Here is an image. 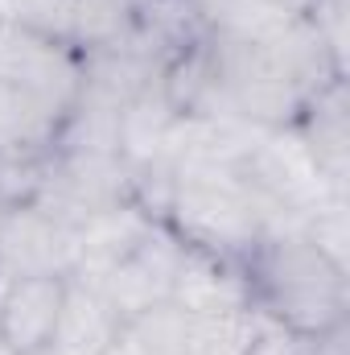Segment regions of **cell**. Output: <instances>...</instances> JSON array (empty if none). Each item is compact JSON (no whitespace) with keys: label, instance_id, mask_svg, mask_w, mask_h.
<instances>
[{"label":"cell","instance_id":"cell-1","mask_svg":"<svg viewBox=\"0 0 350 355\" xmlns=\"http://www.w3.org/2000/svg\"><path fill=\"white\" fill-rule=\"evenodd\" d=\"M243 281L248 306L293 335L326 339L347 327V268L330 261L301 227L268 232L243 257Z\"/></svg>","mask_w":350,"mask_h":355},{"label":"cell","instance_id":"cell-2","mask_svg":"<svg viewBox=\"0 0 350 355\" xmlns=\"http://www.w3.org/2000/svg\"><path fill=\"white\" fill-rule=\"evenodd\" d=\"M185 257V244L165 219H149L145 232L103 268L91 285L111 302L120 318L145 314L153 306H165L174 297L177 268Z\"/></svg>","mask_w":350,"mask_h":355},{"label":"cell","instance_id":"cell-3","mask_svg":"<svg viewBox=\"0 0 350 355\" xmlns=\"http://www.w3.org/2000/svg\"><path fill=\"white\" fill-rule=\"evenodd\" d=\"M0 83L25 91L58 120H66L83 95V50L0 21Z\"/></svg>","mask_w":350,"mask_h":355},{"label":"cell","instance_id":"cell-4","mask_svg":"<svg viewBox=\"0 0 350 355\" xmlns=\"http://www.w3.org/2000/svg\"><path fill=\"white\" fill-rule=\"evenodd\" d=\"M79 223L46 202L0 211V277H75Z\"/></svg>","mask_w":350,"mask_h":355},{"label":"cell","instance_id":"cell-5","mask_svg":"<svg viewBox=\"0 0 350 355\" xmlns=\"http://www.w3.org/2000/svg\"><path fill=\"white\" fill-rule=\"evenodd\" d=\"M71 277H12L0 285V352L50 355Z\"/></svg>","mask_w":350,"mask_h":355},{"label":"cell","instance_id":"cell-6","mask_svg":"<svg viewBox=\"0 0 350 355\" xmlns=\"http://www.w3.org/2000/svg\"><path fill=\"white\" fill-rule=\"evenodd\" d=\"M293 137L301 141L305 157L313 162L317 178L330 194H347L350 170V112H347V79H330L305 99L293 120Z\"/></svg>","mask_w":350,"mask_h":355},{"label":"cell","instance_id":"cell-7","mask_svg":"<svg viewBox=\"0 0 350 355\" xmlns=\"http://www.w3.org/2000/svg\"><path fill=\"white\" fill-rule=\"evenodd\" d=\"M174 302L185 314H223V310H248V281L239 261H223L214 252L185 248L174 281Z\"/></svg>","mask_w":350,"mask_h":355},{"label":"cell","instance_id":"cell-8","mask_svg":"<svg viewBox=\"0 0 350 355\" xmlns=\"http://www.w3.org/2000/svg\"><path fill=\"white\" fill-rule=\"evenodd\" d=\"M120 331H124V318L111 310V302L91 281L71 277L50 355H111L120 343Z\"/></svg>","mask_w":350,"mask_h":355},{"label":"cell","instance_id":"cell-9","mask_svg":"<svg viewBox=\"0 0 350 355\" xmlns=\"http://www.w3.org/2000/svg\"><path fill=\"white\" fill-rule=\"evenodd\" d=\"M62 120L29 99L25 91L0 83V157L4 153H29V149H54Z\"/></svg>","mask_w":350,"mask_h":355},{"label":"cell","instance_id":"cell-10","mask_svg":"<svg viewBox=\"0 0 350 355\" xmlns=\"http://www.w3.org/2000/svg\"><path fill=\"white\" fill-rule=\"evenodd\" d=\"M136 21L140 0H75V46L83 54L120 46L136 33Z\"/></svg>","mask_w":350,"mask_h":355},{"label":"cell","instance_id":"cell-11","mask_svg":"<svg viewBox=\"0 0 350 355\" xmlns=\"http://www.w3.org/2000/svg\"><path fill=\"white\" fill-rule=\"evenodd\" d=\"M0 21L17 25L25 33H37L46 42L75 46V0H8Z\"/></svg>","mask_w":350,"mask_h":355},{"label":"cell","instance_id":"cell-12","mask_svg":"<svg viewBox=\"0 0 350 355\" xmlns=\"http://www.w3.org/2000/svg\"><path fill=\"white\" fill-rule=\"evenodd\" d=\"M301 21L313 29V37L330 54V62L347 75V0H309Z\"/></svg>","mask_w":350,"mask_h":355},{"label":"cell","instance_id":"cell-13","mask_svg":"<svg viewBox=\"0 0 350 355\" xmlns=\"http://www.w3.org/2000/svg\"><path fill=\"white\" fill-rule=\"evenodd\" d=\"M264 4H272V8H280V12H293V17H301V12L309 8V0H264Z\"/></svg>","mask_w":350,"mask_h":355}]
</instances>
